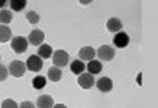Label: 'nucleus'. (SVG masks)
I'll use <instances>...</instances> for the list:
<instances>
[{"label": "nucleus", "mask_w": 158, "mask_h": 108, "mask_svg": "<svg viewBox=\"0 0 158 108\" xmlns=\"http://www.w3.org/2000/svg\"><path fill=\"white\" fill-rule=\"evenodd\" d=\"M96 55L99 56L100 61H112L115 58V51L113 48L109 46V45H102L99 49H97Z\"/></svg>", "instance_id": "20e7f679"}, {"label": "nucleus", "mask_w": 158, "mask_h": 108, "mask_svg": "<svg viewBox=\"0 0 158 108\" xmlns=\"http://www.w3.org/2000/svg\"><path fill=\"white\" fill-rule=\"evenodd\" d=\"M28 45H29V42L25 36H15L12 39V49L16 53H23L28 49Z\"/></svg>", "instance_id": "7ed1b4c3"}, {"label": "nucleus", "mask_w": 158, "mask_h": 108, "mask_svg": "<svg viewBox=\"0 0 158 108\" xmlns=\"http://www.w3.org/2000/svg\"><path fill=\"white\" fill-rule=\"evenodd\" d=\"M36 105L38 108H52L54 107V99L49 95H41L36 99Z\"/></svg>", "instance_id": "f8f14e48"}, {"label": "nucleus", "mask_w": 158, "mask_h": 108, "mask_svg": "<svg viewBox=\"0 0 158 108\" xmlns=\"http://www.w3.org/2000/svg\"><path fill=\"white\" fill-rule=\"evenodd\" d=\"M7 76H9V71H7V68H6L5 65H2V64H0V82H2V81H5Z\"/></svg>", "instance_id": "5701e85b"}, {"label": "nucleus", "mask_w": 158, "mask_h": 108, "mask_svg": "<svg viewBox=\"0 0 158 108\" xmlns=\"http://www.w3.org/2000/svg\"><path fill=\"white\" fill-rule=\"evenodd\" d=\"M94 84H96V87L100 89L102 92H109V91H112V88H113V81L110 79V78H107V76L99 78Z\"/></svg>", "instance_id": "0eeeda50"}, {"label": "nucleus", "mask_w": 158, "mask_h": 108, "mask_svg": "<svg viewBox=\"0 0 158 108\" xmlns=\"http://www.w3.org/2000/svg\"><path fill=\"white\" fill-rule=\"evenodd\" d=\"M45 84H47V79H45V76H35L34 81H32V87H34L35 89H42L44 87H45Z\"/></svg>", "instance_id": "aec40b11"}, {"label": "nucleus", "mask_w": 158, "mask_h": 108, "mask_svg": "<svg viewBox=\"0 0 158 108\" xmlns=\"http://www.w3.org/2000/svg\"><path fill=\"white\" fill-rule=\"evenodd\" d=\"M94 82L96 81H94V76L91 75V74H81V75H78V85L83 89L91 88L94 85Z\"/></svg>", "instance_id": "6e6552de"}, {"label": "nucleus", "mask_w": 158, "mask_h": 108, "mask_svg": "<svg viewBox=\"0 0 158 108\" xmlns=\"http://www.w3.org/2000/svg\"><path fill=\"white\" fill-rule=\"evenodd\" d=\"M52 108H67V107H65L64 104H57V105H54Z\"/></svg>", "instance_id": "393cba45"}, {"label": "nucleus", "mask_w": 158, "mask_h": 108, "mask_svg": "<svg viewBox=\"0 0 158 108\" xmlns=\"http://www.w3.org/2000/svg\"><path fill=\"white\" fill-rule=\"evenodd\" d=\"M12 19H13V14L10 10H0V23L7 25L12 22Z\"/></svg>", "instance_id": "a211bd4d"}, {"label": "nucleus", "mask_w": 158, "mask_h": 108, "mask_svg": "<svg viewBox=\"0 0 158 108\" xmlns=\"http://www.w3.org/2000/svg\"><path fill=\"white\" fill-rule=\"evenodd\" d=\"M48 78L52 81V82H60L62 78L61 68H58V66H51L48 69Z\"/></svg>", "instance_id": "ddd939ff"}, {"label": "nucleus", "mask_w": 158, "mask_h": 108, "mask_svg": "<svg viewBox=\"0 0 158 108\" xmlns=\"http://www.w3.org/2000/svg\"><path fill=\"white\" fill-rule=\"evenodd\" d=\"M87 71H89V74H91V75H96V74H100L102 69H103V66H102V62L100 61H90L89 62V65L86 66Z\"/></svg>", "instance_id": "2eb2a0df"}, {"label": "nucleus", "mask_w": 158, "mask_h": 108, "mask_svg": "<svg viewBox=\"0 0 158 108\" xmlns=\"http://www.w3.org/2000/svg\"><path fill=\"white\" fill-rule=\"evenodd\" d=\"M26 69L32 71V72H39V71L42 69L44 66V62L42 59L38 56V55H32V56L28 58V61H26Z\"/></svg>", "instance_id": "39448f33"}, {"label": "nucleus", "mask_w": 158, "mask_h": 108, "mask_svg": "<svg viewBox=\"0 0 158 108\" xmlns=\"http://www.w3.org/2000/svg\"><path fill=\"white\" fill-rule=\"evenodd\" d=\"M10 38H12V30H10V28H7L6 25H2V26H0V42L5 43V42H7Z\"/></svg>", "instance_id": "f3484780"}, {"label": "nucleus", "mask_w": 158, "mask_h": 108, "mask_svg": "<svg viewBox=\"0 0 158 108\" xmlns=\"http://www.w3.org/2000/svg\"><path fill=\"white\" fill-rule=\"evenodd\" d=\"M26 19H28L29 23L35 25V23H38V22H39V16H38V13H36V12H28V14H26Z\"/></svg>", "instance_id": "412c9836"}, {"label": "nucleus", "mask_w": 158, "mask_h": 108, "mask_svg": "<svg viewBox=\"0 0 158 108\" xmlns=\"http://www.w3.org/2000/svg\"><path fill=\"white\" fill-rule=\"evenodd\" d=\"M78 56L81 58V61H93L96 56V51L91 46H83L78 51Z\"/></svg>", "instance_id": "9d476101"}, {"label": "nucleus", "mask_w": 158, "mask_h": 108, "mask_svg": "<svg viewBox=\"0 0 158 108\" xmlns=\"http://www.w3.org/2000/svg\"><path fill=\"white\" fill-rule=\"evenodd\" d=\"M9 5H10V7H12V10L20 12V10L25 9V6H26V0H10Z\"/></svg>", "instance_id": "6ab92c4d"}, {"label": "nucleus", "mask_w": 158, "mask_h": 108, "mask_svg": "<svg viewBox=\"0 0 158 108\" xmlns=\"http://www.w3.org/2000/svg\"><path fill=\"white\" fill-rule=\"evenodd\" d=\"M25 72H26V65H25L22 61L10 62L9 74H12V76H15V78H20V76L25 75Z\"/></svg>", "instance_id": "f03ea898"}, {"label": "nucleus", "mask_w": 158, "mask_h": 108, "mask_svg": "<svg viewBox=\"0 0 158 108\" xmlns=\"http://www.w3.org/2000/svg\"><path fill=\"white\" fill-rule=\"evenodd\" d=\"M84 69H86V65H84L81 61L76 59V61L71 62V72L73 74H76V75H81L83 72H84Z\"/></svg>", "instance_id": "dca6fc26"}, {"label": "nucleus", "mask_w": 158, "mask_h": 108, "mask_svg": "<svg viewBox=\"0 0 158 108\" xmlns=\"http://www.w3.org/2000/svg\"><path fill=\"white\" fill-rule=\"evenodd\" d=\"M106 28H107V30L112 33H118V32H122V22H120L118 17H110L109 20H107V23H106Z\"/></svg>", "instance_id": "9b49d317"}, {"label": "nucleus", "mask_w": 158, "mask_h": 108, "mask_svg": "<svg viewBox=\"0 0 158 108\" xmlns=\"http://www.w3.org/2000/svg\"><path fill=\"white\" fill-rule=\"evenodd\" d=\"M68 53L62 49H58L52 53V62H54V66H58V68H64L67 66L68 64Z\"/></svg>", "instance_id": "f257e3e1"}, {"label": "nucleus", "mask_w": 158, "mask_h": 108, "mask_svg": "<svg viewBox=\"0 0 158 108\" xmlns=\"http://www.w3.org/2000/svg\"><path fill=\"white\" fill-rule=\"evenodd\" d=\"M3 6H6V2H5V0H2V2H0V7H3Z\"/></svg>", "instance_id": "a878e982"}, {"label": "nucleus", "mask_w": 158, "mask_h": 108, "mask_svg": "<svg viewBox=\"0 0 158 108\" xmlns=\"http://www.w3.org/2000/svg\"><path fill=\"white\" fill-rule=\"evenodd\" d=\"M113 43H115L118 48H126L128 45H129V36H128V33H125V32L115 33Z\"/></svg>", "instance_id": "1a4fd4ad"}, {"label": "nucleus", "mask_w": 158, "mask_h": 108, "mask_svg": "<svg viewBox=\"0 0 158 108\" xmlns=\"http://www.w3.org/2000/svg\"><path fill=\"white\" fill-rule=\"evenodd\" d=\"M28 42L31 43V45H34V46H41L44 42V39H45V35H44L42 30H38V29H35V30H32V32L29 33L28 38Z\"/></svg>", "instance_id": "423d86ee"}, {"label": "nucleus", "mask_w": 158, "mask_h": 108, "mask_svg": "<svg viewBox=\"0 0 158 108\" xmlns=\"http://www.w3.org/2000/svg\"><path fill=\"white\" fill-rule=\"evenodd\" d=\"M38 56L41 59H48V58L52 56V48H51V45L42 43L38 49Z\"/></svg>", "instance_id": "4468645a"}, {"label": "nucleus", "mask_w": 158, "mask_h": 108, "mask_svg": "<svg viewBox=\"0 0 158 108\" xmlns=\"http://www.w3.org/2000/svg\"><path fill=\"white\" fill-rule=\"evenodd\" d=\"M19 108H35V105L31 101H23V102L19 105Z\"/></svg>", "instance_id": "b1692460"}, {"label": "nucleus", "mask_w": 158, "mask_h": 108, "mask_svg": "<svg viewBox=\"0 0 158 108\" xmlns=\"http://www.w3.org/2000/svg\"><path fill=\"white\" fill-rule=\"evenodd\" d=\"M2 108H19V105L13 99H5L3 104H2Z\"/></svg>", "instance_id": "4be33fe9"}]
</instances>
